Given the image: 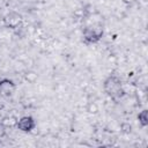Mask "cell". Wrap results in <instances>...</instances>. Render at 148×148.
Wrapping results in <instances>:
<instances>
[{"label":"cell","instance_id":"1","mask_svg":"<svg viewBox=\"0 0 148 148\" xmlns=\"http://www.w3.org/2000/svg\"><path fill=\"white\" fill-rule=\"evenodd\" d=\"M105 90L106 92L110 95V97L117 99L119 97L123 96V88H121V84H120V81L114 77V76H110L106 81H105Z\"/></svg>","mask_w":148,"mask_h":148},{"label":"cell","instance_id":"2","mask_svg":"<svg viewBox=\"0 0 148 148\" xmlns=\"http://www.w3.org/2000/svg\"><path fill=\"white\" fill-rule=\"evenodd\" d=\"M14 90V83L9 80H2L0 82V95H9Z\"/></svg>","mask_w":148,"mask_h":148},{"label":"cell","instance_id":"3","mask_svg":"<svg viewBox=\"0 0 148 148\" xmlns=\"http://www.w3.org/2000/svg\"><path fill=\"white\" fill-rule=\"evenodd\" d=\"M17 126L21 131H30L32 127H34V120L32 118L30 117H23L18 123H17Z\"/></svg>","mask_w":148,"mask_h":148},{"label":"cell","instance_id":"4","mask_svg":"<svg viewBox=\"0 0 148 148\" xmlns=\"http://www.w3.org/2000/svg\"><path fill=\"white\" fill-rule=\"evenodd\" d=\"M146 113H147V112H146V111H143L142 113H140V114H139V118H140V119H142V120H141V123H142L143 125H146V124H147V118H146Z\"/></svg>","mask_w":148,"mask_h":148},{"label":"cell","instance_id":"5","mask_svg":"<svg viewBox=\"0 0 148 148\" xmlns=\"http://www.w3.org/2000/svg\"><path fill=\"white\" fill-rule=\"evenodd\" d=\"M5 134H6V128H5V126L0 123V139H1V138H3V136H5Z\"/></svg>","mask_w":148,"mask_h":148}]
</instances>
